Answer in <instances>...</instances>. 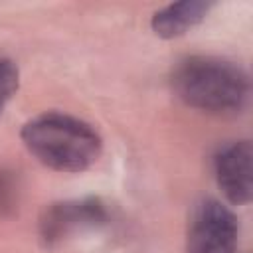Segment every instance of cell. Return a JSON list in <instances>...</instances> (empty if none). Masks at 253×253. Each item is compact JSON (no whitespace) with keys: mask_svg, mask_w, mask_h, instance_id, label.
I'll return each instance as SVG.
<instances>
[{"mask_svg":"<svg viewBox=\"0 0 253 253\" xmlns=\"http://www.w3.org/2000/svg\"><path fill=\"white\" fill-rule=\"evenodd\" d=\"M20 136L28 152L55 172H83L103 152L99 132L65 113H43L30 119Z\"/></svg>","mask_w":253,"mask_h":253,"instance_id":"6da1fadb","label":"cell"},{"mask_svg":"<svg viewBox=\"0 0 253 253\" xmlns=\"http://www.w3.org/2000/svg\"><path fill=\"white\" fill-rule=\"evenodd\" d=\"M172 89L192 109L208 113L241 111L249 97V77L233 61L213 55H190L172 71Z\"/></svg>","mask_w":253,"mask_h":253,"instance_id":"7a4b0ae2","label":"cell"},{"mask_svg":"<svg viewBox=\"0 0 253 253\" xmlns=\"http://www.w3.org/2000/svg\"><path fill=\"white\" fill-rule=\"evenodd\" d=\"M237 217L215 198H202L188 219L186 249L188 253H235Z\"/></svg>","mask_w":253,"mask_h":253,"instance_id":"3957f363","label":"cell"},{"mask_svg":"<svg viewBox=\"0 0 253 253\" xmlns=\"http://www.w3.org/2000/svg\"><path fill=\"white\" fill-rule=\"evenodd\" d=\"M107 208L99 198H75L49 204L40 215V239L45 247H55L77 231L107 223Z\"/></svg>","mask_w":253,"mask_h":253,"instance_id":"277c9868","label":"cell"},{"mask_svg":"<svg viewBox=\"0 0 253 253\" xmlns=\"http://www.w3.org/2000/svg\"><path fill=\"white\" fill-rule=\"evenodd\" d=\"M219 190L233 206H243L253 194V146L249 140L227 142L213 154Z\"/></svg>","mask_w":253,"mask_h":253,"instance_id":"5b68a950","label":"cell"},{"mask_svg":"<svg viewBox=\"0 0 253 253\" xmlns=\"http://www.w3.org/2000/svg\"><path fill=\"white\" fill-rule=\"evenodd\" d=\"M213 8L211 2L204 0H182L164 6L162 10L154 12L150 20V28L158 38L172 40L178 36H184L188 30L198 26L208 12Z\"/></svg>","mask_w":253,"mask_h":253,"instance_id":"8992f818","label":"cell"},{"mask_svg":"<svg viewBox=\"0 0 253 253\" xmlns=\"http://www.w3.org/2000/svg\"><path fill=\"white\" fill-rule=\"evenodd\" d=\"M18 85H20L18 65L8 57H0V115L4 113L10 99L16 95Z\"/></svg>","mask_w":253,"mask_h":253,"instance_id":"52a82bcc","label":"cell"},{"mask_svg":"<svg viewBox=\"0 0 253 253\" xmlns=\"http://www.w3.org/2000/svg\"><path fill=\"white\" fill-rule=\"evenodd\" d=\"M10 202H12V184L4 176V172H0V210L8 208Z\"/></svg>","mask_w":253,"mask_h":253,"instance_id":"ba28073f","label":"cell"}]
</instances>
